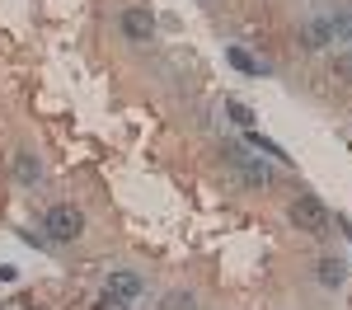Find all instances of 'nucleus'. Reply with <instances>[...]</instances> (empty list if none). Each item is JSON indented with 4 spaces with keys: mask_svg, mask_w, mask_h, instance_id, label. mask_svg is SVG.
Segmentation results:
<instances>
[{
    "mask_svg": "<svg viewBox=\"0 0 352 310\" xmlns=\"http://www.w3.org/2000/svg\"><path fill=\"white\" fill-rule=\"evenodd\" d=\"M292 221H296L300 230H310V235H329V230H333V217H329V207L315 193H300L296 202H292Z\"/></svg>",
    "mask_w": 352,
    "mask_h": 310,
    "instance_id": "obj_1",
    "label": "nucleus"
},
{
    "mask_svg": "<svg viewBox=\"0 0 352 310\" xmlns=\"http://www.w3.org/2000/svg\"><path fill=\"white\" fill-rule=\"evenodd\" d=\"M43 230H47V240L66 245V240H76V235L85 230V217L76 212V207H52V212L43 217Z\"/></svg>",
    "mask_w": 352,
    "mask_h": 310,
    "instance_id": "obj_2",
    "label": "nucleus"
},
{
    "mask_svg": "<svg viewBox=\"0 0 352 310\" xmlns=\"http://www.w3.org/2000/svg\"><path fill=\"white\" fill-rule=\"evenodd\" d=\"M122 38H132V43H151V33H155V14L146 10V5H132V10H122Z\"/></svg>",
    "mask_w": 352,
    "mask_h": 310,
    "instance_id": "obj_3",
    "label": "nucleus"
},
{
    "mask_svg": "<svg viewBox=\"0 0 352 310\" xmlns=\"http://www.w3.org/2000/svg\"><path fill=\"white\" fill-rule=\"evenodd\" d=\"M136 296H141V278H136V273H113L104 310H118V306H127V301H136Z\"/></svg>",
    "mask_w": 352,
    "mask_h": 310,
    "instance_id": "obj_4",
    "label": "nucleus"
},
{
    "mask_svg": "<svg viewBox=\"0 0 352 310\" xmlns=\"http://www.w3.org/2000/svg\"><path fill=\"white\" fill-rule=\"evenodd\" d=\"M226 155H230V165L240 169V174L249 179V184H254V188H263V184L272 179V174H268V165H263V160H254L249 151H226Z\"/></svg>",
    "mask_w": 352,
    "mask_h": 310,
    "instance_id": "obj_5",
    "label": "nucleus"
},
{
    "mask_svg": "<svg viewBox=\"0 0 352 310\" xmlns=\"http://www.w3.org/2000/svg\"><path fill=\"white\" fill-rule=\"evenodd\" d=\"M320 282H324V287H343V282H348V263H343V258H324V263H320Z\"/></svg>",
    "mask_w": 352,
    "mask_h": 310,
    "instance_id": "obj_6",
    "label": "nucleus"
},
{
    "mask_svg": "<svg viewBox=\"0 0 352 310\" xmlns=\"http://www.w3.org/2000/svg\"><path fill=\"white\" fill-rule=\"evenodd\" d=\"M324 43H333L329 19H310V24H305V47H324Z\"/></svg>",
    "mask_w": 352,
    "mask_h": 310,
    "instance_id": "obj_7",
    "label": "nucleus"
},
{
    "mask_svg": "<svg viewBox=\"0 0 352 310\" xmlns=\"http://www.w3.org/2000/svg\"><path fill=\"white\" fill-rule=\"evenodd\" d=\"M329 33H333V43H352V10L333 14V19H329Z\"/></svg>",
    "mask_w": 352,
    "mask_h": 310,
    "instance_id": "obj_8",
    "label": "nucleus"
},
{
    "mask_svg": "<svg viewBox=\"0 0 352 310\" xmlns=\"http://www.w3.org/2000/svg\"><path fill=\"white\" fill-rule=\"evenodd\" d=\"M226 56H230V66H235V71H244V76H258V71H263V66H258L249 52H240V47H230Z\"/></svg>",
    "mask_w": 352,
    "mask_h": 310,
    "instance_id": "obj_9",
    "label": "nucleus"
},
{
    "mask_svg": "<svg viewBox=\"0 0 352 310\" xmlns=\"http://www.w3.org/2000/svg\"><path fill=\"white\" fill-rule=\"evenodd\" d=\"M226 109H230V118H235L240 127H254V109H249V104H240V99H230Z\"/></svg>",
    "mask_w": 352,
    "mask_h": 310,
    "instance_id": "obj_10",
    "label": "nucleus"
},
{
    "mask_svg": "<svg viewBox=\"0 0 352 310\" xmlns=\"http://www.w3.org/2000/svg\"><path fill=\"white\" fill-rule=\"evenodd\" d=\"M19 179H24V184H33V179H38V165H33V155H19Z\"/></svg>",
    "mask_w": 352,
    "mask_h": 310,
    "instance_id": "obj_11",
    "label": "nucleus"
},
{
    "mask_svg": "<svg viewBox=\"0 0 352 310\" xmlns=\"http://www.w3.org/2000/svg\"><path fill=\"white\" fill-rule=\"evenodd\" d=\"M333 76H338V80H352V52L333 61Z\"/></svg>",
    "mask_w": 352,
    "mask_h": 310,
    "instance_id": "obj_12",
    "label": "nucleus"
}]
</instances>
